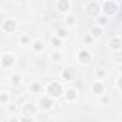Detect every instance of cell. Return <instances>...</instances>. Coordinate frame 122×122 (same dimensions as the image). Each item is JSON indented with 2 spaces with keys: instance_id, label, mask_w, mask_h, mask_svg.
<instances>
[{
  "instance_id": "obj_1",
  "label": "cell",
  "mask_w": 122,
  "mask_h": 122,
  "mask_svg": "<svg viewBox=\"0 0 122 122\" xmlns=\"http://www.w3.org/2000/svg\"><path fill=\"white\" fill-rule=\"evenodd\" d=\"M99 12H101V5L96 3V2H91L86 5V13L92 17H96L99 16Z\"/></svg>"
},
{
  "instance_id": "obj_2",
  "label": "cell",
  "mask_w": 122,
  "mask_h": 122,
  "mask_svg": "<svg viewBox=\"0 0 122 122\" xmlns=\"http://www.w3.org/2000/svg\"><path fill=\"white\" fill-rule=\"evenodd\" d=\"M47 92H49V95H50V96H53V98H57V96H60V95H62L63 89H62V86H60L57 82H53V83H50V85H49V88H47Z\"/></svg>"
},
{
  "instance_id": "obj_3",
  "label": "cell",
  "mask_w": 122,
  "mask_h": 122,
  "mask_svg": "<svg viewBox=\"0 0 122 122\" xmlns=\"http://www.w3.org/2000/svg\"><path fill=\"white\" fill-rule=\"evenodd\" d=\"M102 10L105 12V15H113L118 10V3L115 2H105L102 6Z\"/></svg>"
},
{
  "instance_id": "obj_4",
  "label": "cell",
  "mask_w": 122,
  "mask_h": 122,
  "mask_svg": "<svg viewBox=\"0 0 122 122\" xmlns=\"http://www.w3.org/2000/svg\"><path fill=\"white\" fill-rule=\"evenodd\" d=\"M3 30H5V32H7V33L15 32V30H16V22H15V20H12V19L5 20V22H3Z\"/></svg>"
},
{
  "instance_id": "obj_5",
  "label": "cell",
  "mask_w": 122,
  "mask_h": 122,
  "mask_svg": "<svg viewBox=\"0 0 122 122\" xmlns=\"http://www.w3.org/2000/svg\"><path fill=\"white\" fill-rule=\"evenodd\" d=\"M36 112V106L33 105V103H26L25 106H23V115L25 116H30V115H33Z\"/></svg>"
},
{
  "instance_id": "obj_6",
  "label": "cell",
  "mask_w": 122,
  "mask_h": 122,
  "mask_svg": "<svg viewBox=\"0 0 122 122\" xmlns=\"http://www.w3.org/2000/svg\"><path fill=\"white\" fill-rule=\"evenodd\" d=\"M13 62H15V57H13L12 55H5V56L2 57V65H3L5 68L12 66V65H13Z\"/></svg>"
},
{
  "instance_id": "obj_7",
  "label": "cell",
  "mask_w": 122,
  "mask_h": 122,
  "mask_svg": "<svg viewBox=\"0 0 122 122\" xmlns=\"http://www.w3.org/2000/svg\"><path fill=\"white\" fill-rule=\"evenodd\" d=\"M69 7H71L69 0H60V2H57V10L59 12H68Z\"/></svg>"
},
{
  "instance_id": "obj_8",
  "label": "cell",
  "mask_w": 122,
  "mask_h": 122,
  "mask_svg": "<svg viewBox=\"0 0 122 122\" xmlns=\"http://www.w3.org/2000/svg\"><path fill=\"white\" fill-rule=\"evenodd\" d=\"M78 57H79V60H81L82 63H88V62H91V53L86 52V50H81L79 55H78Z\"/></svg>"
},
{
  "instance_id": "obj_9",
  "label": "cell",
  "mask_w": 122,
  "mask_h": 122,
  "mask_svg": "<svg viewBox=\"0 0 122 122\" xmlns=\"http://www.w3.org/2000/svg\"><path fill=\"white\" fill-rule=\"evenodd\" d=\"M103 89H105V86H103V83H101V82H95V83L92 85V92L96 93V95H102V93H103Z\"/></svg>"
},
{
  "instance_id": "obj_10",
  "label": "cell",
  "mask_w": 122,
  "mask_h": 122,
  "mask_svg": "<svg viewBox=\"0 0 122 122\" xmlns=\"http://www.w3.org/2000/svg\"><path fill=\"white\" fill-rule=\"evenodd\" d=\"M40 106H42L43 109H50V108L53 106V101H52L50 98H42V99H40Z\"/></svg>"
},
{
  "instance_id": "obj_11",
  "label": "cell",
  "mask_w": 122,
  "mask_h": 122,
  "mask_svg": "<svg viewBox=\"0 0 122 122\" xmlns=\"http://www.w3.org/2000/svg\"><path fill=\"white\" fill-rule=\"evenodd\" d=\"M73 75H75V72H73V69H72V68H68V69H65V71L62 72V76H63V79H65V81H71Z\"/></svg>"
},
{
  "instance_id": "obj_12",
  "label": "cell",
  "mask_w": 122,
  "mask_h": 122,
  "mask_svg": "<svg viewBox=\"0 0 122 122\" xmlns=\"http://www.w3.org/2000/svg\"><path fill=\"white\" fill-rule=\"evenodd\" d=\"M111 47L112 49H115V50H118L119 47H121V40L118 39V37H113V39H111Z\"/></svg>"
},
{
  "instance_id": "obj_13",
  "label": "cell",
  "mask_w": 122,
  "mask_h": 122,
  "mask_svg": "<svg viewBox=\"0 0 122 122\" xmlns=\"http://www.w3.org/2000/svg\"><path fill=\"white\" fill-rule=\"evenodd\" d=\"M56 35H57V39H63V37L68 36V30L65 27H59L57 32H56Z\"/></svg>"
},
{
  "instance_id": "obj_14",
  "label": "cell",
  "mask_w": 122,
  "mask_h": 122,
  "mask_svg": "<svg viewBox=\"0 0 122 122\" xmlns=\"http://www.w3.org/2000/svg\"><path fill=\"white\" fill-rule=\"evenodd\" d=\"M76 91L75 89H69V91H66V99L68 101H73V99H76Z\"/></svg>"
},
{
  "instance_id": "obj_15",
  "label": "cell",
  "mask_w": 122,
  "mask_h": 122,
  "mask_svg": "<svg viewBox=\"0 0 122 122\" xmlns=\"http://www.w3.org/2000/svg\"><path fill=\"white\" fill-rule=\"evenodd\" d=\"M101 35H102V29H101L99 26L92 27V36H93V37H99Z\"/></svg>"
},
{
  "instance_id": "obj_16",
  "label": "cell",
  "mask_w": 122,
  "mask_h": 122,
  "mask_svg": "<svg viewBox=\"0 0 122 122\" xmlns=\"http://www.w3.org/2000/svg\"><path fill=\"white\" fill-rule=\"evenodd\" d=\"M20 81H22V79H20V76H17V75H15V76L12 78V83H13L15 86L20 85Z\"/></svg>"
},
{
  "instance_id": "obj_17",
  "label": "cell",
  "mask_w": 122,
  "mask_h": 122,
  "mask_svg": "<svg viewBox=\"0 0 122 122\" xmlns=\"http://www.w3.org/2000/svg\"><path fill=\"white\" fill-rule=\"evenodd\" d=\"M42 49H43V43H42V42H39V40H37V42H35V50H36V52H40Z\"/></svg>"
},
{
  "instance_id": "obj_18",
  "label": "cell",
  "mask_w": 122,
  "mask_h": 122,
  "mask_svg": "<svg viewBox=\"0 0 122 122\" xmlns=\"http://www.w3.org/2000/svg\"><path fill=\"white\" fill-rule=\"evenodd\" d=\"M0 102H9V95H6V93H2L0 95Z\"/></svg>"
},
{
  "instance_id": "obj_19",
  "label": "cell",
  "mask_w": 122,
  "mask_h": 122,
  "mask_svg": "<svg viewBox=\"0 0 122 122\" xmlns=\"http://www.w3.org/2000/svg\"><path fill=\"white\" fill-rule=\"evenodd\" d=\"M52 45H55L56 47L60 46V39H57V37H52Z\"/></svg>"
},
{
  "instance_id": "obj_20",
  "label": "cell",
  "mask_w": 122,
  "mask_h": 122,
  "mask_svg": "<svg viewBox=\"0 0 122 122\" xmlns=\"http://www.w3.org/2000/svg\"><path fill=\"white\" fill-rule=\"evenodd\" d=\"M105 75H106L105 71H102V69H98V71H96V76H98V78H105Z\"/></svg>"
},
{
  "instance_id": "obj_21",
  "label": "cell",
  "mask_w": 122,
  "mask_h": 122,
  "mask_svg": "<svg viewBox=\"0 0 122 122\" xmlns=\"http://www.w3.org/2000/svg\"><path fill=\"white\" fill-rule=\"evenodd\" d=\"M20 122H33V119H32L30 116H25V115H23V116L20 118Z\"/></svg>"
},
{
  "instance_id": "obj_22",
  "label": "cell",
  "mask_w": 122,
  "mask_h": 122,
  "mask_svg": "<svg viewBox=\"0 0 122 122\" xmlns=\"http://www.w3.org/2000/svg\"><path fill=\"white\" fill-rule=\"evenodd\" d=\"M83 42H85V43H92V42H93V37H92V36H85V37H83Z\"/></svg>"
},
{
  "instance_id": "obj_23",
  "label": "cell",
  "mask_w": 122,
  "mask_h": 122,
  "mask_svg": "<svg viewBox=\"0 0 122 122\" xmlns=\"http://www.w3.org/2000/svg\"><path fill=\"white\" fill-rule=\"evenodd\" d=\"M32 89H33V92H39V91H40V86H39L37 83H35V85L32 86Z\"/></svg>"
},
{
  "instance_id": "obj_24",
  "label": "cell",
  "mask_w": 122,
  "mask_h": 122,
  "mask_svg": "<svg viewBox=\"0 0 122 122\" xmlns=\"http://www.w3.org/2000/svg\"><path fill=\"white\" fill-rule=\"evenodd\" d=\"M99 22L101 25H106V17H99Z\"/></svg>"
},
{
  "instance_id": "obj_25",
  "label": "cell",
  "mask_w": 122,
  "mask_h": 122,
  "mask_svg": "<svg viewBox=\"0 0 122 122\" xmlns=\"http://www.w3.org/2000/svg\"><path fill=\"white\" fill-rule=\"evenodd\" d=\"M29 39H30L29 36H23V37H22V42H23V43H27V42H29Z\"/></svg>"
},
{
  "instance_id": "obj_26",
  "label": "cell",
  "mask_w": 122,
  "mask_h": 122,
  "mask_svg": "<svg viewBox=\"0 0 122 122\" xmlns=\"http://www.w3.org/2000/svg\"><path fill=\"white\" fill-rule=\"evenodd\" d=\"M53 59H55V60H59V59H60V55H59V53H55V55H53Z\"/></svg>"
},
{
  "instance_id": "obj_27",
  "label": "cell",
  "mask_w": 122,
  "mask_h": 122,
  "mask_svg": "<svg viewBox=\"0 0 122 122\" xmlns=\"http://www.w3.org/2000/svg\"><path fill=\"white\" fill-rule=\"evenodd\" d=\"M73 22H75L73 17H68V23H69V25H73Z\"/></svg>"
},
{
  "instance_id": "obj_28",
  "label": "cell",
  "mask_w": 122,
  "mask_h": 122,
  "mask_svg": "<svg viewBox=\"0 0 122 122\" xmlns=\"http://www.w3.org/2000/svg\"><path fill=\"white\" fill-rule=\"evenodd\" d=\"M115 60H116V62H119V60H121V56H119V53H116V55H115Z\"/></svg>"
},
{
  "instance_id": "obj_29",
  "label": "cell",
  "mask_w": 122,
  "mask_h": 122,
  "mask_svg": "<svg viewBox=\"0 0 122 122\" xmlns=\"http://www.w3.org/2000/svg\"><path fill=\"white\" fill-rule=\"evenodd\" d=\"M10 122H17V119H16V118H13V119H12Z\"/></svg>"
}]
</instances>
